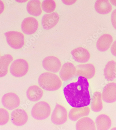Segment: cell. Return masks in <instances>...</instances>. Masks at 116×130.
<instances>
[{
	"label": "cell",
	"mask_w": 116,
	"mask_h": 130,
	"mask_svg": "<svg viewBox=\"0 0 116 130\" xmlns=\"http://www.w3.org/2000/svg\"><path fill=\"white\" fill-rule=\"evenodd\" d=\"M89 87L87 79L82 76L79 77L76 82L67 84L63 92L68 104L74 108L89 106L91 101Z\"/></svg>",
	"instance_id": "1"
},
{
	"label": "cell",
	"mask_w": 116,
	"mask_h": 130,
	"mask_svg": "<svg viewBox=\"0 0 116 130\" xmlns=\"http://www.w3.org/2000/svg\"><path fill=\"white\" fill-rule=\"evenodd\" d=\"M38 84L44 90L53 91L59 90L62 85V82L55 74L45 72L39 77Z\"/></svg>",
	"instance_id": "2"
},
{
	"label": "cell",
	"mask_w": 116,
	"mask_h": 130,
	"mask_svg": "<svg viewBox=\"0 0 116 130\" xmlns=\"http://www.w3.org/2000/svg\"><path fill=\"white\" fill-rule=\"evenodd\" d=\"M51 111V108L48 103L40 101L36 103L33 107L31 115L33 118L36 120H43L49 117Z\"/></svg>",
	"instance_id": "3"
},
{
	"label": "cell",
	"mask_w": 116,
	"mask_h": 130,
	"mask_svg": "<svg viewBox=\"0 0 116 130\" xmlns=\"http://www.w3.org/2000/svg\"><path fill=\"white\" fill-rule=\"evenodd\" d=\"M5 36L7 43L12 48L19 49L24 44V37L22 33L16 31L6 32Z\"/></svg>",
	"instance_id": "4"
},
{
	"label": "cell",
	"mask_w": 116,
	"mask_h": 130,
	"mask_svg": "<svg viewBox=\"0 0 116 130\" xmlns=\"http://www.w3.org/2000/svg\"><path fill=\"white\" fill-rule=\"evenodd\" d=\"M29 69L28 62L23 59H19L14 61L10 67V72L13 76L21 77L27 73Z\"/></svg>",
	"instance_id": "5"
},
{
	"label": "cell",
	"mask_w": 116,
	"mask_h": 130,
	"mask_svg": "<svg viewBox=\"0 0 116 130\" xmlns=\"http://www.w3.org/2000/svg\"><path fill=\"white\" fill-rule=\"evenodd\" d=\"M67 112L66 109L59 104L56 105L51 116V120L56 125H62L67 121Z\"/></svg>",
	"instance_id": "6"
},
{
	"label": "cell",
	"mask_w": 116,
	"mask_h": 130,
	"mask_svg": "<svg viewBox=\"0 0 116 130\" xmlns=\"http://www.w3.org/2000/svg\"><path fill=\"white\" fill-rule=\"evenodd\" d=\"M3 106L7 109L12 110L20 106V101L16 94L9 92L4 94L2 98Z\"/></svg>",
	"instance_id": "7"
},
{
	"label": "cell",
	"mask_w": 116,
	"mask_h": 130,
	"mask_svg": "<svg viewBox=\"0 0 116 130\" xmlns=\"http://www.w3.org/2000/svg\"><path fill=\"white\" fill-rule=\"evenodd\" d=\"M42 66L46 71L54 73H57L61 67V63L56 57L49 56L46 57L42 61Z\"/></svg>",
	"instance_id": "8"
},
{
	"label": "cell",
	"mask_w": 116,
	"mask_h": 130,
	"mask_svg": "<svg viewBox=\"0 0 116 130\" xmlns=\"http://www.w3.org/2000/svg\"><path fill=\"white\" fill-rule=\"evenodd\" d=\"M22 30L24 34L31 35L35 34L38 30L39 23L38 21L33 17L25 18L22 23Z\"/></svg>",
	"instance_id": "9"
},
{
	"label": "cell",
	"mask_w": 116,
	"mask_h": 130,
	"mask_svg": "<svg viewBox=\"0 0 116 130\" xmlns=\"http://www.w3.org/2000/svg\"><path fill=\"white\" fill-rule=\"evenodd\" d=\"M76 68V75L83 77L87 79L92 78L95 74V68L92 63L79 64Z\"/></svg>",
	"instance_id": "10"
},
{
	"label": "cell",
	"mask_w": 116,
	"mask_h": 130,
	"mask_svg": "<svg viewBox=\"0 0 116 130\" xmlns=\"http://www.w3.org/2000/svg\"><path fill=\"white\" fill-rule=\"evenodd\" d=\"M102 98L104 101L107 103H113L116 101V83H110L105 86Z\"/></svg>",
	"instance_id": "11"
},
{
	"label": "cell",
	"mask_w": 116,
	"mask_h": 130,
	"mask_svg": "<svg viewBox=\"0 0 116 130\" xmlns=\"http://www.w3.org/2000/svg\"><path fill=\"white\" fill-rule=\"evenodd\" d=\"M59 20V15L56 12L46 14L42 19V26L44 30H50L57 24Z\"/></svg>",
	"instance_id": "12"
},
{
	"label": "cell",
	"mask_w": 116,
	"mask_h": 130,
	"mask_svg": "<svg viewBox=\"0 0 116 130\" xmlns=\"http://www.w3.org/2000/svg\"><path fill=\"white\" fill-rule=\"evenodd\" d=\"M11 121L16 126H22L26 124L28 119L27 113L22 109L14 110L11 114Z\"/></svg>",
	"instance_id": "13"
},
{
	"label": "cell",
	"mask_w": 116,
	"mask_h": 130,
	"mask_svg": "<svg viewBox=\"0 0 116 130\" xmlns=\"http://www.w3.org/2000/svg\"><path fill=\"white\" fill-rule=\"evenodd\" d=\"M76 67L70 62H67L63 65L60 72V76L62 80L67 81L75 76L76 74Z\"/></svg>",
	"instance_id": "14"
},
{
	"label": "cell",
	"mask_w": 116,
	"mask_h": 130,
	"mask_svg": "<svg viewBox=\"0 0 116 130\" xmlns=\"http://www.w3.org/2000/svg\"><path fill=\"white\" fill-rule=\"evenodd\" d=\"M74 60L79 63L88 62L90 58V54L88 50L82 47L75 48L71 52Z\"/></svg>",
	"instance_id": "15"
},
{
	"label": "cell",
	"mask_w": 116,
	"mask_h": 130,
	"mask_svg": "<svg viewBox=\"0 0 116 130\" xmlns=\"http://www.w3.org/2000/svg\"><path fill=\"white\" fill-rule=\"evenodd\" d=\"M90 112V109L87 106L74 108L71 109L69 112L68 117L72 121H76L81 118L88 116Z\"/></svg>",
	"instance_id": "16"
},
{
	"label": "cell",
	"mask_w": 116,
	"mask_h": 130,
	"mask_svg": "<svg viewBox=\"0 0 116 130\" xmlns=\"http://www.w3.org/2000/svg\"><path fill=\"white\" fill-rule=\"evenodd\" d=\"M113 41V37L111 35L106 34L102 35L97 41V49L101 52L107 51L110 48Z\"/></svg>",
	"instance_id": "17"
},
{
	"label": "cell",
	"mask_w": 116,
	"mask_h": 130,
	"mask_svg": "<svg viewBox=\"0 0 116 130\" xmlns=\"http://www.w3.org/2000/svg\"><path fill=\"white\" fill-rule=\"evenodd\" d=\"M43 95L42 90L37 85L30 86L26 92V96L29 100L32 102L38 101Z\"/></svg>",
	"instance_id": "18"
},
{
	"label": "cell",
	"mask_w": 116,
	"mask_h": 130,
	"mask_svg": "<svg viewBox=\"0 0 116 130\" xmlns=\"http://www.w3.org/2000/svg\"><path fill=\"white\" fill-rule=\"evenodd\" d=\"M95 8L98 13L102 15L108 14L112 10V6L108 0H97Z\"/></svg>",
	"instance_id": "19"
},
{
	"label": "cell",
	"mask_w": 116,
	"mask_h": 130,
	"mask_svg": "<svg viewBox=\"0 0 116 130\" xmlns=\"http://www.w3.org/2000/svg\"><path fill=\"white\" fill-rule=\"evenodd\" d=\"M13 57L10 54H6L0 58V78L5 76L8 72L10 63L13 60Z\"/></svg>",
	"instance_id": "20"
},
{
	"label": "cell",
	"mask_w": 116,
	"mask_h": 130,
	"mask_svg": "<svg viewBox=\"0 0 116 130\" xmlns=\"http://www.w3.org/2000/svg\"><path fill=\"white\" fill-rule=\"evenodd\" d=\"M96 124L97 129L108 130L111 127L112 121L111 118L107 115L101 114L96 119Z\"/></svg>",
	"instance_id": "21"
},
{
	"label": "cell",
	"mask_w": 116,
	"mask_h": 130,
	"mask_svg": "<svg viewBox=\"0 0 116 130\" xmlns=\"http://www.w3.org/2000/svg\"><path fill=\"white\" fill-rule=\"evenodd\" d=\"M26 9L28 14L35 17H38L42 12L39 0H30L27 3Z\"/></svg>",
	"instance_id": "22"
},
{
	"label": "cell",
	"mask_w": 116,
	"mask_h": 130,
	"mask_svg": "<svg viewBox=\"0 0 116 130\" xmlns=\"http://www.w3.org/2000/svg\"><path fill=\"white\" fill-rule=\"evenodd\" d=\"M77 130H96L95 122L93 120L88 117L80 119L77 122L76 125Z\"/></svg>",
	"instance_id": "23"
},
{
	"label": "cell",
	"mask_w": 116,
	"mask_h": 130,
	"mask_svg": "<svg viewBox=\"0 0 116 130\" xmlns=\"http://www.w3.org/2000/svg\"><path fill=\"white\" fill-rule=\"evenodd\" d=\"M116 63L114 60H111L107 63L104 69L105 78L109 81H113L116 77L115 67Z\"/></svg>",
	"instance_id": "24"
},
{
	"label": "cell",
	"mask_w": 116,
	"mask_h": 130,
	"mask_svg": "<svg viewBox=\"0 0 116 130\" xmlns=\"http://www.w3.org/2000/svg\"><path fill=\"white\" fill-rule=\"evenodd\" d=\"M91 109L95 112H99L102 110L103 104L102 101V94L99 92H95L92 99Z\"/></svg>",
	"instance_id": "25"
},
{
	"label": "cell",
	"mask_w": 116,
	"mask_h": 130,
	"mask_svg": "<svg viewBox=\"0 0 116 130\" xmlns=\"http://www.w3.org/2000/svg\"><path fill=\"white\" fill-rule=\"evenodd\" d=\"M41 7L46 13H52L56 8L55 2L54 0H44L42 3Z\"/></svg>",
	"instance_id": "26"
},
{
	"label": "cell",
	"mask_w": 116,
	"mask_h": 130,
	"mask_svg": "<svg viewBox=\"0 0 116 130\" xmlns=\"http://www.w3.org/2000/svg\"><path fill=\"white\" fill-rule=\"evenodd\" d=\"M9 115L7 110L4 108H0V126H3L9 121Z\"/></svg>",
	"instance_id": "27"
},
{
	"label": "cell",
	"mask_w": 116,
	"mask_h": 130,
	"mask_svg": "<svg viewBox=\"0 0 116 130\" xmlns=\"http://www.w3.org/2000/svg\"><path fill=\"white\" fill-rule=\"evenodd\" d=\"M111 20L112 25L116 30V9H115L112 13Z\"/></svg>",
	"instance_id": "28"
},
{
	"label": "cell",
	"mask_w": 116,
	"mask_h": 130,
	"mask_svg": "<svg viewBox=\"0 0 116 130\" xmlns=\"http://www.w3.org/2000/svg\"><path fill=\"white\" fill-rule=\"evenodd\" d=\"M77 0H62L63 3L66 5H71L74 4Z\"/></svg>",
	"instance_id": "29"
},
{
	"label": "cell",
	"mask_w": 116,
	"mask_h": 130,
	"mask_svg": "<svg viewBox=\"0 0 116 130\" xmlns=\"http://www.w3.org/2000/svg\"><path fill=\"white\" fill-rule=\"evenodd\" d=\"M111 51L113 55L116 57V41L114 42L111 46Z\"/></svg>",
	"instance_id": "30"
},
{
	"label": "cell",
	"mask_w": 116,
	"mask_h": 130,
	"mask_svg": "<svg viewBox=\"0 0 116 130\" xmlns=\"http://www.w3.org/2000/svg\"><path fill=\"white\" fill-rule=\"evenodd\" d=\"M5 5L2 1L0 0V15L3 12L5 9Z\"/></svg>",
	"instance_id": "31"
},
{
	"label": "cell",
	"mask_w": 116,
	"mask_h": 130,
	"mask_svg": "<svg viewBox=\"0 0 116 130\" xmlns=\"http://www.w3.org/2000/svg\"><path fill=\"white\" fill-rule=\"evenodd\" d=\"M15 1L19 3H24L26 2L28 0H15Z\"/></svg>",
	"instance_id": "32"
},
{
	"label": "cell",
	"mask_w": 116,
	"mask_h": 130,
	"mask_svg": "<svg viewBox=\"0 0 116 130\" xmlns=\"http://www.w3.org/2000/svg\"><path fill=\"white\" fill-rule=\"evenodd\" d=\"M110 2L113 5L116 6V0H110Z\"/></svg>",
	"instance_id": "33"
},
{
	"label": "cell",
	"mask_w": 116,
	"mask_h": 130,
	"mask_svg": "<svg viewBox=\"0 0 116 130\" xmlns=\"http://www.w3.org/2000/svg\"><path fill=\"white\" fill-rule=\"evenodd\" d=\"M0 58H1V54H0Z\"/></svg>",
	"instance_id": "34"
},
{
	"label": "cell",
	"mask_w": 116,
	"mask_h": 130,
	"mask_svg": "<svg viewBox=\"0 0 116 130\" xmlns=\"http://www.w3.org/2000/svg\"></svg>",
	"instance_id": "35"
}]
</instances>
